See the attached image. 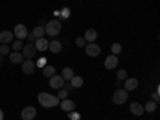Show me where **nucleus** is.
I'll list each match as a JSON object with an SVG mask.
<instances>
[{
    "mask_svg": "<svg viewBox=\"0 0 160 120\" xmlns=\"http://www.w3.org/2000/svg\"><path fill=\"white\" fill-rule=\"evenodd\" d=\"M75 43H77V47H85V45H87V42H85L83 37H78V38L75 40Z\"/></svg>",
    "mask_w": 160,
    "mask_h": 120,
    "instance_id": "7c9ffc66",
    "label": "nucleus"
},
{
    "mask_svg": "<svg viewBox=\"0 0 160 120\" xmlns=\"http://www.w3.org/2000/svg\"><path fill=\"white\" fill-rule=\"evenodd\" d=\"M68 115H69L71 120H80V114H77V112H74V111L68 112Z\"/></svg>",
    "mask_w": 160,
    "mask_h": 120,
    "instance_id": "c756f323",
    "label": "nucleus"
},
{
    "mask_svg": "<svg viewBox=\"0 0 160 120\" xmlns=\"http://www.w3.org/2000/svg\"><path fill=\"white\" fill-rule=\"evenodd\" d=\"M22 64V72L26 74V75H31V74H34V71H35V62L34 61H22L21 62Z\"/></svg>",
    "mask_w": 160,
    "mask_h": 120,
    "instance_id": "1a4fd4ad",
    "label": "nucleus"
},
{
    "mask_svg": "<svg viewBox=\"0 0 160 120\" xmlns=\"http://www.w3.org/2000/svg\"><path fill=\"white\" fill-rule=\"evenodd\" d=\"M37 115V109L32 108V106H28V108H24L22 112H21V118L22 120H34Z\"/></svg>",
    "mask_w": 160,
    "mask_h": 120,
    "instance_id": "423d86ee",
    "label": "nucleus"
},
{
    "mask_svg": "<svg viewBox=\"0 0 160 120\" xmlns=\"http://www.w3.org/2000/svg\"><path fill=\"white\" fill-rule=\"evenodd\" d=\"M32 35L35 37V40L40 38V37H43V35H45V28H43V26H37V28H34Z\"/></svg>",
    "mask_w": 160,
    "mask_h": 120,
    "instance_id": "6ab92c4d",
    "label": "nucleus"
},
{
    "mask_svg": "<svg viewBox=\"0 0 160 120\" xmlns=\"http://www.w3.org/2000/svg\"><path fill=\"white\" fill-rule=\"evenodd\" d=\"M59 32H61V21L58 19L48 21V24L45 26V34H48L50 37H56Z\"/></svg>",
    "mask_w": 160,
    "mask_h": 120,
    "instance_id": "f03ea898",
    "label": "nucleus"
},
{
    "mask_svg": "<svg viewBox=\"0 0 160 120\" xmlns=\"http://www.w3.org/2000/svg\"><path fill=\"white\" fill-rule=\"evenodd\" d=\"M8 53H10V47L8 45H5V43H2V45H0V55H8Z\"/></svg>",
    "mask_w": 160,
    "mask_h": 120,
    "instance_id": "cd10ccee",
    "label": "nucleus"
},
{
    "mask_svg": "<svg viewBox=\"0 0 160 120\" xmlns=\"http://www.w3.org/2000/svg\"><path fill=\"white\" fill-rule=\"evenodd\" d=\"M61 16H62L64 19H68V18L71 16V10H69V8H62V10H61Z\"/></svg>",
    "mask_w": 160,
    "mask_h": 120,
    "instance_id": "c85d7f7f",
    "label": "nucleus"
},
{
    "mask_svg": "<svg viewBox=\"0 0 160 120\" xmlns=\"http://www.w3.org/2000/svg\"><path fill=\"white\" fill-rule=\"evenodd\" d=\"M61 77H62L64 80H71V78L74 77V71H72L71 68H64L62 72H61Z\"/></svg>",
    "mask_w": 160,
    "mask_h": 120,
    "instance_id": "412c9836",
    "label": "nucleus"
},
{
    "mask_svg": "<svg viewBox=\"0 0 160 120\" xmlns=\"http://www.w3.org/2000/svg\"><path fill=\"white\" fill-rule=\"evenodd\" d=\"M66 83V80L61 77V75H51L50 77V87L55 88V90H61Z\"/></svg>",
    "mask_w": 160,
    "mask_h": 120,
    "instance_id": "39448f33",
    "label": "nucleus"
},
{
    "mask_svg": "<svg viewBox=\"0 0 160 120\" xmlns=\"http://www.w3.org/2000/svg\"><path fill=\"white\" fill-rule=\"evenodd\" d=\"M42 69H43V71H42V72H43V75H45V77H48V78H50L51 75H55V72H56L55 66H45V68H42Z\"/></svg>",
    "mask_w": 160,
    "mask_h": 120,
    "instance_id": "4be33fe9",
    "label": "nucleus"
},
{
    "mask_svg": "<svg viewBox=\"0 0 160 120\" xmlns=\"http://www.w3.org/2000/svg\"><path fill=\"white\" fill-rule=\"evenodd\" d=\"M111 51H112V55H118L120 51H122V45L120 43H112V47H111Z\"/></svg>",
    "mask_w": 160,
    "mask_h": 120,
    "instance_id": "393cba45",
    "label": "nucleus"
},
{
    "mask_svg": "<svg viewBox=\"0 0 160 120\" xmlns=\"http://www.w3.org/2000/svg\"><path fill=\"white\" fill-rule=\"evenodd\" d=\"M117 64H118V58L115 55H111L106 58L104 61V66H106V69H115L117 68Z\"/></svg>",
    "mask_w": 160,
    "mask_h": 120,
    "instance_id": "f8f14e48",
    "label": "nucleus"
},
{
    "mask_svg": "<svg viewBox=\"0 0 160 120\" xmlns=\"http://www.w3.org/2000/svg\"><path fill=\"white\" fill-rule=\"evenodd\" d=\"M0 120H3V111L0 109Z\"/></svg>",
    "mask_w": 160,
    "mask_h": 120,
    "instance_id": "f704fd0d",
    "label": "nucleus"
},
{
    "mask_svg": "<svg viewBox=\"0 0 160 120\" xmlns=\"http://www.w3.org/2000/svg\"><path fill=\"white\" fill-rule=\"evenodd\" d=\"M127 78V71L125 69H120L118 72H117V80H120V82H122V80H125Z\"/></svg>",
    "mask_w": 160,
    "mask_h": 120,
    "instance_id": "bb28decb",
    "label": "nucleus"
},
{
    "mask_svg": "<svg viewBox=\"0 0 160 120\" xmlns=\"http://www.w3.org/2000/svg\"><path fill=\"white\" fill-rule=\"evenodd\" d=\"M71 85H72V88H80V87L83 85V78L74 75V77L71 78Z\"/></svg>",
    "mask_w": 160,
    "mask_h": 120,
    "instance_id": "aec40b11",
    "label": "nucleus"
},
{
    "mask_svg": "<svg viewBox=\"0 0 160 120\" xmlns=\"http://www.w3.org/2000/svg\"><path fill=\"white\" fill-rule=\"evenodd\" d=\"M38 102L43 106V108H56L59 104V99L58 96H53V95H48V93H38L37 96Z\"/></svg>",
    "mask_w": 160,
    "mask_h": 120,
    "instance_id": "f257e3e1",
    "label": "nucleus"
},
{
    "mask_svg": "<svg viewBox=\"0 0 160 120\" xmlns=\"http://www.w3.org/2000/svg\"><path fill=\"white\" fill-rule=\"evenodd\" d=\"M138 87V78H125V88L127 91H133V90H136Z\"/></svg>",
    "mask_w": 160,
    "mask_h": 120,
    "instance_id": "dca6fc26",
    "label": "nucleus"
},
{
    "mask_svg": "<svg viewBox=\"0 0 160 120\" xmlns=\"http://www.w3.org/2000/svg\"><path fill=\"white\" fill-rule=\"evenodd\" d=\"M48 50L51 53H59L62 50V45H61V42H58V40H51V42L48 43Z\"/></svg>",
    "mask_w": 160,
    "mask_h": 120,
    "instance_id": "f3484780",
    "label": "nucleus"
},
{
    "mask_svg": "<svg viewBox=\"0 0 160 120\" xmlns=\"http://www.w3.org/2000/svg\"><path fill=\"white\" fill-rule=\"evenodd\" d=\"M83 38H85L87 43H93V42H95V40L98 38V32H96L95 29H88V31L85 32Z\"/></svg>",
    "mask_w": 160,
    "mask_h": 120,
    "instance_id": "2eb2a0df",
    "label": "nucleus"
},
{
    "mask_svg": "<svg viewBox=\"0 0 160 120\" xmlns=\"http://www.w3.org/2000/svg\"><path fill=\"white\" fill-rule=\"evenodd\" d=\"M58 99H66V98H68L69 96V91L68 90H64V88H61V90H58Z\"/></svg>",
    "mask_w": 160,
    "mask_h": 120,
    "instance_id": "a878e982",
    "label": "nucleus"
},
{
    "mask_svg": "<svg viewBox=\"0 0 160 120\" xmlns=\"http://www.w3.org/2000/svg\"><path fill=\"white\" fill-rule=\"evenodd\" d=\"M83 48H85V51H87V55H88V56H91V58L98 56L99 53H101V48H99V45H96L95 42H93V43H87Z\"/></svg>",
    "mask_w": 160,
    "mask_h": 120,
    "instance_id": "0eeeda50",
    "label": "nucleus"
},
{
    "mask_svg": "<svg viewBox=\"0 0 160 120\" xmlns=\"http://www.w3.org/2000/svg\"><path fill=\"white\" fill-rule=\"evenodd\" d=\"M35 66H38V68H45V66H47V59H45V58H40Z\"/></svg>",
    "mask_w": 160,
    "mask_h": 120,
    "instance_id": "2f4dec72",
    "label": "nucleus"
},
{
    "mask_svg": "<svg viewBox=\"0 0 160 120\" xmlns=\"http://www.w3.org/2000/svg\"><path fill=\"white\" fill-rule=\"evenodd\" d=\"M22 53H19V51H13L11 55H10V61L13 62V64H21L22 62Z\"/></svg>",
    "mask_w": 160,
    "mask_h": 120,
    "instance_id": "a211bd4d",
    "label": "nucleus"
},
{
    "mask_svg": "<svg viewBox=\"0 0 160 120\" xmlns=\"http://www.w3.org/2000/svg\"><path fill=\"white\" fill-rule=\"evenodd\" d=\"M0 66H3V56L0 55Z\"/></svg>",
    "mask_w": 160,
    "mask_h": 120,
    "instance_id": "72a5a7b5",
    "label": "nucleus"
},
{
    "mask_svg": "<svg viewBox=\"0 0 160 120\" xmlns=\"http://www.w3.org/2000/svg\"><path fill=\"white\" fill-rule=\"evenodd\" d=\"M28 28L24 24H16L15 26V31H13V35H15L18 40H22V38H28Z\"/></svg>",
    "mask_w": 160,
    "mask_h": 120,
    "instance_id": "20e7f679",
    "label": "nucleus"
},
{
    "mask_svg": "<svg viewBox=\"0 0 160 120\" xmlns=\"http://www.w3.org/2000/svg\"><path fill=\"white\" fill-rule=\"evenodd\" d=\"M61 109L62 111H66V112H71V111H74L75 109V102L72 101V99H62L61 101Z\"/></svg>",
    "mask_w": 160,
    "mask_h": 120,
    "instance_id": "ddd939ff",
    "label": "nucleus"
},
{
    "mask_svg": "<svg viewBox=\"0 0 160 120\" xmlns=\"http://www.w3.org/2000/svg\"><path fill=\"white\" fill-rule=\"evenodd\" d=\"M155 109H157V102H154V101H149L144 106V112H155Z\"/></svg>",
    "mask_w": 160,
    "mask_h": 120,
    "instance_id": "5701e85b",
    "label": "nucleus"
},
{
    "mask_svg": "<svg viewBox=\"0 0 160 120\" xmlns=\"http://www.w3.org/2000/svg\"><path fill=\"white\" fill-rule=\"evenodd\" d=\"M22 40H15V42H11V48L13 51H21L22 50Z\"/></svg>",
    "mask_w": 160,
    "mask_h": 120,
    "instance_id": "b1692460",
    "label": "nucleus"
},
{
    "mask_svg": "<svg viewBox=\"0 0 160 120\" xmlns=\"http://www.w3.org/2000/svg\"><path fill=\"white\" fill-rule=\"evenodd\" d=\"M35 48H37V51H47L48 50V40L43 38V37L37 38L35 40Z\"/></svg>",
    "mask_w": 160,
    "mask_h": 120,
    "instance_id": "4468645a",
    "label": "nucleus"
},
{
    "mask_svg": "<svg viewBox=\"0 0 160 120\" xmlns=\"http://www.w3.org/2000/svg\"><path fill=\"white\" fill-rule=\"evenodd\" d=\"M127 99H128V91H127V90L118 88V90L114 91V95H112V101H114V104H123Z\"/></svg>",
    "mask_w": 160,
    "mask_h": 120,
    "instance_id": "7ed1b4c3",
    "label": "nucleus"
},
{
    "mask_svg": "<svg viewBox=\"0 0 160 120\" xmlns=\"http://www.w3.org/2000/svg\"><path fill=\"white\" fill-rule=\"evenodd\" d=\"M152 98H154V102H157V101H158V88H155V91H154Z\"/></svg>",
    "mask_w": 160,
    "mask_h": 120,
    "instance_id": "473e14b6",
    "label": "nucleus"
},
{
    "mask_svg": "<svg viewBox=\"0 0 160 120\" xmlns=\"http://www.w3.org/2000/svg\"><path fill=\"white\" fill-rule=\"evenodd\" d=\"M130 112L133 114V115H142L144 114V106L142 104H139V102H131L130 104Z\"/></svg>",
    "mask_w": 160,
    "mask_h": 120,
    "instance_id": "9d476101",
    "label": "nucleus"
},
{
    "mask_svg": "<svg viewBox=\"0 0 160 120\" xmlns=\"http://www.w3.org/2000/svg\"><path fill=\"white\" fill-rule=\"evenodd\" d=\"M35 51H37L35 45H34V43H28V45L22 47V56H24L26 59H31V58L35 56Z\"/></svg>",
    "mask_w": 160,
    "mask_h": 120,
    "instance_id": "6e6552de",
    "label": "nucleus"
},
{
    "mask_svg": "<svg viewBox=\"0 0 160 120\" xmlns=\"http://www.w3.org/2000/svg\"><path fill=\"white\" fill-rule=\"evenodd\" d=\"M13 38H15V35H13V32H10V31H2L0 32V43L8 45V43L13 42Z\"/></svg>",
    "mask_w": 160,
    "mask_h": 120,
    "instance_id": "9b49d317",
    "label": "nucleus"
}]
</instances>
